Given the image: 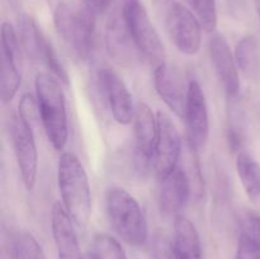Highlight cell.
I'll list each match as a JSON object with an SVG mask.
<instances>
[{
    "instance_id": "cell-1",
    "label": "cell",
    "mask_w": 260,
    "mask_h": 259,
    "mask_svg": "<svg viewBox=\"0 0 260 259\" xmlns=\"http://www.w3.org/2000/svg\"><path fill=\"white\" fill-rule=\"evenodd\" d=\"M57 182L62 205L76 226L85 228L91 216V190L85 168L73 152L58 159Z\"/></svg>"
},
{
    "instance_id": "cell-2",
    "label": "cell",
    "mask_w": 260,
    "mask_h": 259,
    "mask_svg": "<svg viewBox=\"0 0 260 259\" xmlns=\"http://www.w3.org/2000/svg\"><path fill=\"white\" fill-rule=\"evenodd\" d=\"M35 88L46 136L53 149L61 151L69 139L65 94L57 79L48 73L36 75Z\"/></svg>"
},
{
    "instance_id": "cell-3",
    "label": "cell",
    "mask_w": 260,
    "mask_h": 259,
    "mask_svg": "<svg viewBox=\"0 0 260 259\" xmlns=\"http://www.w3.org/2000/svg\"><path fill=\"white\" fill-rule=\"evenodd\" d=\"M106 211L116 233L134 246H141L149 239V226L139 202L121 187L107 189Z\"/></svg>"
},
{
    "instance_id": "cell-4",
    "label": "cell",
    "mask_w": 260,
    "mask_h": 259,
    "mask_svg": "<svg viewBox=\"0 0 260 259\" xmlns=\"http://www.w3.org/2000/svg\"><path fill=\"white\" fill-rule=\"evenodd\" d=\"M94 10L73 9L66 3H60L53 12V23L58 36L68 43L75 56L86 60L93 47Z\"/></svg>"
},
{
    "instance_id": "cell-5",
    "label": "cell",
    "mask_w": 260,
    "mask_h": 259,
    "mask_svg": "<svg viewBox=\"0 0 260 259\" xmlns=\"http://www.w3.org/2000/svg\"><path fill=\"white\" fill-rule=\"evenodd\" d=\"M122 17L142 57L155 68L167 62L164 43L150 20L144 4L140 0H124Z\"/></svg>"
},
{
    "instance_id": "cell-6",
    "label": "cell",
    "mask_w": 260,
    "mask_h": 259,
    "mask_svg": "<svg viewBox=\"0 0 260 259\" xmlns=\"http://www.w3.org/2000/svg\"><path fill=\"white\" fill-rule=\"evenodd\" d=\"M18 27H19V41L28 57L43 63L50 70L51 75L55 76L65 85H69V75L65 68L61 63L52 43L43 35L35 19L29 15L23 14L22 17H19Z\"/></svg>"
},
{
    "instance_id": "cell-7",
    "label": "cell",
    "mask_w": 260,
    "mask_h": 259,
    "mask_svg": "<svg viewBox=\"0 0 260 259\" xmlns=\"http://www.w3.org/2000/svg\"><path fill=\"white\" fill-rule=\"evenodd\" d=\"M202 24L197 15L180 3H173L167 13V30L179 52L194 56L202 43Z\"/></svg>"
},
{
    "instance_id": "cell-8",
    "label": "cell",
    "mask_w": 260,
    "mask_h": 259,
    "mask_svg": "<svg viewBox=\"0 0 260 259\" xmlns=\"http://www.w3.org/2000/svg\"><path fill=\"white\" fill-rule=\"evenodd\" d=\"M157 140L155 146L152 168L159 180L167 178L178 167L182 154L179 131L167 112H157Z\"/></svg>"
},
{
    "instance_id": "cell-9",
    "label": "cell",
    "mask_w": 260,
    "mask_h": 259,
    "mask_svg": "<svg viewBox=\"0 0 260 259\" xmlns=\"http://www.w3.org/2000/svg\"><path fill=\"white\" fill-rule=\"evenodd\" d=\"M10 136L24 187L28 190H33L38 172V151L36 146L35 130L19 116H15L13 117L10 124Z\"/></svg>"
},
{
    "instance_id": "cell-10",
    "label": "cell",
    "mask_w": 260,
    "mask_h": 259,
    "mask_svg": "<svg viewBox=\"0 0 260 259\" xmlns=\"http://www.w3.org/2000/svg\"><path fill=\"white\" fill-rule=\"evenodd\" d=\"M184 121L188 145L198 152L206 146L210 137V116L203 89L196 80H190L188 84Z\"/></svg>"
},
{
    "instance_id": "cell-11",
    "label": "cell",
    "mask_w": 260,
    "mask_h": 259,
    "mask_svg": "<svg viewBox=\"0 0 260 259\" xmlns=\"http://www.w3.org/2000/svg\"><path fill=\"white\" fill-rule=\"evenodd\" d=\"M98 83L112 114L119 124H129L135 118L134 102L126 83L111 68H101Z\"/></svg>"
},
{
    "instance_id": "cell-12",
    "label": "cell",
    "mask_w": 260,
    "mask_h": 259,
    "mask_svg": "<svg viewBox=\"0 0 260 259\" xmlns=\"http://www.w3.org/2000/svg\"><path fill=\"white\" fill-rule=\"evenodd\" d=\"M208 50L213 69L221 85L229 96L235 98L240 91V75L235 55L231 51L230 45L223 36L217 33L211 37Z\"/></svg>"
},
{
    "instance_id": "cell-13",
    "label": "cell",
    "mask_w": 260,
    "mask_h": 259,
    "mask_svg": "<svg viewBox=\"0 0 260 259\" xmlns=\"http://www.w3.org/2000/svg\"><path fill=\"white\" fill-rule=\"evenodd\" d=\"M106 48L114 62L124 68H134L139 63L140 58H142L123 17L109 19L106 29Z\"/></svg>"
},
{
    "instance_id": "cell-14",
    "label": "cell",
    "mask_w": 260,
    "mask_h": 259,
    "mask_svg": "<svg viewBox=\"0 0 260 259\" xmlns=\"http://www.w3.org/2000/svg\"><path fill=\"white\" fill-rule=\"evenodd\" d=\"M154 86L157 95L167 104L168 108L178 117L184 118L188 88H184L182 76L177 69L167 62L156 66L154 70Z\"/></svg>"
},
{
    "instance_id": "cell-15",
    "label": "cell",
    "mask_w": 260,
    "mask_h": 259,
    "mask_svg": "<svg viewBox=\"0 0 260 259\" xmlns=\"http://www.w3.org/2000/svg\"><path fill=\"white\" fill-rule=\"evenodd\" d=\"M51 228L58 259H83L75 222L61 202H55L51 211Z\"/></svg>"
},
{
    "instance_id": "cell-16",
    "label": "cell",
    "mask_w": 260,
    "mask_h": 259,
    "mask_svg": "<svg viewBox=\"0 0 260 259\" xmlns=\"http://www.w3.org/2000/svg\"><path fill=\"white\" fill-rule=\"evenodd\" d=\"M190 184L184 169L177 167L167 178L160 180L159 208L164 216L174 218L182 215L189 198Z\"/></svg>"
},
{
    "instance_id": "cell-17",
    "label": "cell",
    "mask_w": 260,
    "mask_h": 259,
    "mask_svg": "<svg viewBox=\"0 0 260 259\" xmlns=\"http://www.w3.org/2000/svg\"><path fill=\"white\" fill-rule=\"evenodd\" d=\"M135 139L137 161L142 168L152 164L157 140V117L146 103H139L135 112Z\"/></svg>"
},
{
    "instance_id": "cell-18",
    "label": "cell",
    "mask_w": 260,
    "mask_h": 259,
    "mask_svg": "<svg viewBox=\"0 0 260 259\" xmlns=\"http://www.w3.org/2000/svg\"><path fill=\"white\" fill-rule=\"evenodd\" d=\"M174 248L179 259H203L201 236L194 223L185 216L174 218Z\"/></svg>"
},
{
    "instance_id": "cell-19",
    "label": "cell",
    "mask_w": 260,
    "mask_h": 259,
    "mask_svg": "<svg viewBox=\"0 0 260 259\" xmlns=\"http://www.w3.org/2000/svg\"><path fill=\"white\" fill-rule=\"evenodd\" d=\"M0 96L3 103H9L20 85V71L18 69L20 58L7 51L0 53Z\"/></svg>"
},
{
    "instance_id": "cell-20",
    "label": "cell",
    "mask_w": 260,
    "mask_h": 259,
    "mask_svg": "<svg viewBox=\"0 0 260 259\" xmlns=\"http://www.w3.org/2000/svg\"><path fill=\"white\" fill-rule=\"evenodd\" d=\"M236 170L246 196L253 202L260 201V164L245 151L239 152L236 157Z\"/></svg>"
},
{
    "instance_id": "cell-21",
    "label": "cell",
    "mask_w": 260,
    "mask_h": 259,
    "mask_svg": "<svg viewBox=\"0 0 260 259\" xmlns=\"http://www.w3.org/2000/svg\"><path fill=\"white\" fill-rule=\"evenodd\" d=\"M235 60L239 70L245 75L253 76L259 70V45L253 36L243 37L235 47Z\"/></svg>"
},
{
    "instance_id": "cell-22",
    "label": "cell",
    "mask_w": 260,
    "mask_h": 259,
    "mask_svg": "<svg viewBox=\"0 0 260 259\" xmlns=\"http://www.w3.org/2000/svg\"><path fill=\"white\" fill-rule=\"evenodd\" d=\"M9 254L12 259H46L42 246L29 233L18 234L12 239Z\"/></svg>"
},
{
    "instance_id": "cell-23",
    "label": "cell",
    "mask_w": 260,
    "mask_h": 259,
    "mask_svg": "<svg viewBox=\"0 0 260 259\" xmlns=\"http://www.w3.org/2000/svg\"><path fill=\"white\" fill-rule=\"evenodd\" d=\"M93 244L94 255L96 256V259H127L121 244L108 234H95Z\"/></svg>"
},
{
    "instance_id": "cell-24",
    "label": "cell",
    "mask_w": 260,
    "mask_h": 259,
    "mask_svg": "<svg viewBox=\"0 0 260 259\" xmlns=\"http://www.w3.org/2000/svg\"><path fill=\"white\" fill-rule=\"evenodd\" d=\"M190 10L197 15L206 32H213L217 27L216 0H185Z\"/></svg>"
},
{
    "instance_id": "cell-25",
    "label": "cell",
    "mask_w": 260,
    "mask_h": 259,
    "mask_svg": "<svg viewBox=\"0 0 260 259\" xmlns=\"http://www.w3.org/2000/svg\"><path fill=\"white\" fill-rule=\"evenodd\" d=\"M239 223L241 228V235L251 241L260 250V215L253 210L241 211L239 213Z\"/></svg>"
},
{
    "instance_id": "cell-26",
    "label": "cell",
    "mask_w": 260,
    "mask_h": 259,
    "mask_svg": "<svg viewBox=\"0 0 260 259\" xmlns=\"http://www.w3.org/2000/svg\"><path fill=\"white\" fill-rule=\"evenodd\" d=\"M18 116L33 128L36 122L41 119L37 98L35 99L30 94H24L19 101V114Z\"/></svg>"
},
{
    "instance_id": "cell-27",
    "label": "cell",
    "mask_w": 260,
    "mask_h": 259,
    "mask_svg": "<svg viewBox=\"0 0 260 259\" xmlns=\"http://www.w3.org/2000/svg\"><path fill=\"white\" fill-rule=\"evenodd\" d=\"M152 258L154 259H179L174 244L170 243L164 235H155L152 240Z\"/></svg>"
},
{
    "instance_id": "cell-28",
    "label": "cell",
    "mask_w": 260,
    "mask_h": 259,
    "mask_svg": "<svg viewBox=\"0 0 260 259\" xmlns=\"http://www.w3.org/2000/svg\"><path fill=\"white\" fill-rule=\"evenodd\" d=\"M236 259H260V250L244 235H240L236 250Z\"/></svg>"
},
{
    "instance_id": "cell-29",
    "label": "cell",
    "mask_w": 260,
    "mask_h": 259,
    "mask_svg": "<svg viewBox=\"0 0 260 259\" xmlns=\"http://www.w3.org/2000/svg\"><path fill=\"white\" fill-rule=\"evenodd\" d=\"M228 142L233 151H239L244 144V136L241 127L236 123H231L228 128Z\"/></svg>"
},
{
    "instance_id": "cell-30",
    "label": "cell",
    "mask_w": 260,
    "mask_h": 259,
    "mask_svg": "<svg viewBox=\"0 0 260 259\" xmlns=\"http://www.w3.org/2000/svg\"><path fill=\"white\" fill-rule=\"evenodd\" d=\"M88 3L91 10L98 13H103L108 9L112 0H88Z\"/></svg>"
},
{
    "instance_id": "cell-31",
    "label": "cell",
    "mask_w": 260,
    "mask_h": 259,
    "mask_svg": "<svg viewBox=\"0 0 260 259\" xmlns=\"http://www.w3.org/2000/svg\"><path fill=\"white\" fill-rule=\"evenodd\" d=\"M255 7H256V12H258L259 20H260V0H255Z\"/></svg>"
},
{
    "instance_id": "cell-32",
    "label": "cell",
    "mask_w": 260,
    "mask_h": 259,
    "mask_svg": "<svg viewBox=\"0 0 260 259\" xmlns=\"http://www.w3.org/2000/svg\"><path fill=\"white\" fill-rule=\"evenodd\" d=\"M83 259H96V256L93 254H85V255H83Z\"/></svg>"
}]
</instances>
